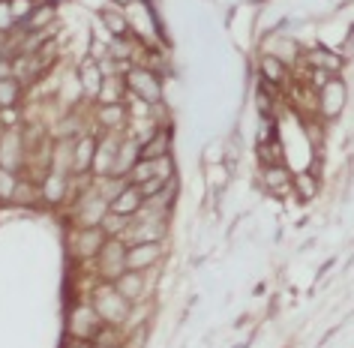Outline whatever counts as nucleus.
<instances>
[{
    "label": "nucleus",
    "mask_w": 354,
    "mask_h": 348,
    "mask_svg": "<svg viewBox=\"0 0 354 348\" xmlns=\"http://www.w3.org/2000/svg\"><path fill=\"white\" fill-rule=\"evenodd\" d=\"M145 208V195H141V190L136 183H123L118 195L109 201V213H118V217H136V213Z\"/></svg>",
    "instance_id": "9d476101"
},
{
    "label": "nucleus",
    "mask_w": 354,
    "mask_h": 348,
    "mask_svg": "<svg viewBox=\"0 0 354 348\" xmlns=\"http://www.w3.org/2000/svg\"><path fill=\"white\" fill-rule=\"evenodd\" d=\"M102 318L96 315L93 306H75L73 312H69V321H66V333L82 339V342H93L96 336H100L102 330Z\"/></svg>",
    "instance_id": "39448f33"
},
{
    "label": "nucleus",
    "mask_w": 354,
    "mask_h": 348,
    "mask_svg": "<svg viewBox=\"0 0 354 348\" xmlns=\"http://www.w3.org/2000/svg\"><path fill=\"white\" fill-rule=\"evenodd\" d=\"M264 183H268V190H273L277 195L288 192L291 190V174L286 165H264Z\"/></svg>",
    "instance_id": "412c9836"
},
{
    "label": "nucleus",
    "mask_w": 354,
    "mask_h": 348,
    "mask_svg": "<svg viewBox=\"0 0 354 348\" xmlns=\"http://www.w3.org/2000/svg\"><path fill=\"white\" fill-rule=\"evenodd\" d=\"M12 28H19V24H15L12 12H10V0H0V33H6V37H10Z\"/></svg>",
    "instance_id": "bb28decb"
},
{
    "label": "nucleus",
    "mask_w": 354,
    "mask_h": 348,
    "mask_svg": "<svg viewBox=\"0 0 354 348\" xmlns=\"http://www.w3.org/2000/svg\"><path fill=\"white\" fill-rule=\"evenodd\" d=\"M93 348H109V345H93Z\"/></svg>",
    "instance_id": "c85d7f7f"
},
{
    "label": "nucleus",
    "mask_w": 354,
    "mask_h": 348,
    "mask_svg": "<svg viewBox=\"0 0 354 348\" xmlns=\"http://www.w3.org/2000/svg\"><path fill=\"white\" fill-rule=\"evenodd\" d=\"M306 64H309V69H324V73L336 75L339 66H342V57L333 55V51H327V48H315V51L306 55Z\"/></svg>",
    "instance_id": "a211bd4d"
},
{
    "label": "nucleus",
    "mask_w": 354,
    "mask_h": 348,
    "mask_svg": "<svg viewBox=\"0 0 354 348\" xmlns=\"http://www.w3.org/2000/svg\"><path fill=\"white\" fill-rule=\"evenodd\" d=\"M100 118H102L105 127H109V132H114V129H123L129 111H127V105H123V102H109V105H102Z\"/></svg>",
    "instance_id": "5701e85b"
},
{
    "label": "nucleus",
    "mask_w": 354,
    "mask_h": 348,
    "mask_svg": "<svg viewBox=\"0 0 354 348\" xmlns=\"http://www.w3.org/2000/svg\"><path fill=\"white\" fill-rule=\"evenodd\" d=\"M42 199V190L37 183L30 181V177H19V183H15V192H12V204H21V208H33Z\"/></svg>",
    "instance_id": "aec40b11"
},
{
    "label": "nucleus",
    "mask_w": 354,
    "mask_h": 348,
    "mask_svg": "<svg viewBox=\"0 0 354 348\" xmlns=\"http://www.w3.org/2000/svg\"><path fill=\"white\" fill-rule=\"evenodd\" d=\"M259 69H261V82L264 84H282L288 78V66L282 64V60H277L273 55H264L261 57V64H259Z\"/></svg>",
    "instance_id": "f3484780"
},
{
    "label": "nucleus",
    "mask_w": 354,
    "mask_h": 348,
    "mask_svg": "<svg viewBox=\"0 0 354 348\" xmlns=\"http://www.w3.org/2000/svg\"><path fill=\"white\" fill-rule=\"evenodd\" d=\"M21 93H24V84L19 78H0V111L3 109H19L21 102Z\"/></svg>",
    "instance_id": "6ab92c4d"
},
{
    "label": "nucleus",
    "mask_w": 354,
    "mask_h": 348,
    "mask_svg": "<svg viewBox=\"0 0 354 348\" xmlns=\"http://www.w3.org/2000/svg\"><path fill=\"white\" fill-rule=\"evenodd\" d=\"M105 231L100 226H75V231L69 235V253L75 258H96L100 255V249L105 246Z\"/></svg>",
    "instance_id": "20e7f679"
},
{
    "label": "nucleus",
    "mask_w": 354,
    "mask_h": 348,
    "mask_svg": "<svg viewBox=\"0 0 354 348\" xmlns=\"http://www.w3.org/2000/svg\"><path fill=\"white\" fill-rule=\"evenodd\" d=\"M162 255V240H147V244H127V271H147Z\"/></svg>",
    "instance_id": "6e6552de"
},
{
    "label": "nucleus",
    "mask_w": 354,
    "mask_h": 348,
    "mask_svg": "<svg viewBox=\"0 0 354 348\" xmlns=\"http://www.w3.org/2000/svg\"><path fill=\"white\" fill-rule=\"evenodd\" d=\"M15 183H19V174L10 172V168H3V165H0V204H12Z\"/></svg>",
    "instance_id": "b1692460"
},
{
    "label": "nucleus",
    "mask_w": 354,
    "mask_h": 348,
    "mask_svg": "<svg viewBox=\"0 0 354 348\" xmlns=\"http://www.w3.org/2000/svg\"><path fill=\"white\" fill-rule=\"evenodd\" d=\"M93 154H96V138L93 136L73 138V145H69V172L87 174L93 168Z\"/></svg>",
    "instance_id": "1a4fd4ad"
},
{
    "label": "nucleus",
    "mask_w": 354,
    "mask_h": 348,
    "mask_svg": "<svg viewBox=\"0 0 354 348\" xmlns=\"http://www.w3.org/2000/svg\"><path fill=\"white\" fill-rule=\"evenodd\" d=\"M345 105V84L339 78H330L322 91H318V111L324 114V118H336V114L342 111Z\"/></svg>",
    "instance_id": "9b49d317"
},
{
    "label": "nucleus",
    "mask_w": 354,
    "mask_h": 348,
    "mask_svg": "<svg viewBox=\"0 0 354 348\" xmlns=\"http://www.w3.org/2000/svg\"><path fill=\"white\" fill-rule=\"evenodd\" d=\"M123 87H127V93L145 100L147 105L162 102V82H159L156 69L150 66H127L123 69Z\"/></svg>",
    "instance_id": "f03ea898"
},
{
    "label": "nucleus",
    "mask_w": 354,
    "mask_h": 348,
    "mask_svg": "<svg viewBox=\"0 0 354 348\" xmlns=\"http://www.w3.org/2000/svg\"><path fill=\"white\" fill-rule=\"evenodd\" d=\"M57 19V6L55 3H37L30 12V19L21 24V33H42V30H51V24Z\"/></svg>",
    "instance_id": "2eb2a0df"
},
{
    "label": "nucleus",
    "mask_w": 354,
    "mask_h": 348,
    "mask_svg": "<svg viewBox=\"0 0 354 348\" xmlns=\"http://www.w3.org/2000/svg\"><path fill=\"white\" fill-rule=\"evenodd\" d=\"M171 156V127L162 123L147 141H141V159H162Z\"/></svg>",
    "instance_id": "f8f14e48"
},
{
    "label": "nucleus",
    "mask_w": 354,
    "mask_h": 348,
    "mask_svg": "<svg viewBox=\"0 0 354 348\" xmlns=\"http://www.w3.org/2000/svg\"><path fill=\"white\" fill-rule=\"evenodd\" d=\"M291 186H295L297 199H304V201L315 195V177H313V174H297V177H291Z\"/></svg>",
    "instance_id": "393cba45"
},
{
    "label": "nucleus",
    "mask_w": 354,
    "mask_h": 348,
    "mask_svg": "<svg viewBox=\"0 0 354 348\" xmlns=\"http://www.w3.org/2000/svg\"><path fill=\"white\" fill-rule=\"evenodd\" d=\"M114 289H118L129 303L141 300V297H145V289H147L145 271H123L118 280H114Z\"/></svg>",
    "instance_id": "ddd939ff"
},
{
    "label": "nucleus",
    "mask_w": 354,
    "mask_h": 348,
    "mask_svg": "<svg viewBox=\"0 0 354 348\" xmlns=\"http://www.w3.org/2000/svg\"><path fill=\"white\" fill-rule=\"evenodd\" d=\"M120 136H114V132H105L102 138H96V154H93V168L91 174L93 177H111L114 172V163H118V150H120Z\"/></svg>",
    "instance_id": "0eeeda50"
},
{
    "label": "nucleus",
    "mask_w": 354,
    "mask_h": 348,
    "mask_svg": "<svg viewBox=\"0 0 354 348\" xmlns=\"http://www.w3.org/2000/svg\"><path fill=\"white\" fill-rule=\"evenodd\" d=\"M66 177L69 174H60V172H46V177H42L39 190H42V199H46L48 204H60L66 199Z\"/></svg>",
    "instance_id": "dca6fc26"
},
{
    "label": "nucleus",
    "mask_w": 354,
    "mask_h": 348,
    "mask_svg": "<svg viewBox=\"0 0 354 348\" xmlns=\"http://www.w3.org/2000/svg\"><path fill=\"white\" fill-rule=\"evenodd\" d=\"M33 6H37L33 0H10V12H12V19H15V24H19V28L30 19Z\"/></svg>",
    "instance_id": "a878e982"
},
{
    "label": "nucleus",
    "mask_w": 354,
    "mask_h": 348,
    "mask_svg": "<svg viewBox=\"0 0 354 348\" xmlns=\"http://www.w3.org/2000/svg\"><path fill=\"white\" fill-rule=\"evenodd\" d=\"M82 78H78V84H82V93L87 96V100H96V96L102 93V82H105V75H102V66L96 64V60H84L82 64V73H78Z\"/></svg>",
    "instance_id": "4468645a"
},
{
    "label": "nucleus",
    "mask_w": 354,
    "mask_h": 348,
    "mask_svg": "<svg viewBox=\"0 0 354 348\" xmlns=\"http://www.w3.org/2000/svg\"><path fill=\"white\" fill-rule=\"evenodd\" d=\"M100 19L105 24V30H111V39H127V37H132V33H129V21H127V12L105 10Z\"/></svg>",
    "instance_id": "4be33fe9"
},
{
    "label": "nucleus",
    "mask_w": 354,
    "mask_h": 348,
    "mask_svg": "<svg viewBox=\"0 0 354 348\" xmlns=\"http://www.w3.org/2000/svg\"><path fill=\"white\" fill-rule=\"evenodd\" d=\"M96 262H100L102 282H114V280H118V276L127 271V244H123V237H109V240H105V246L100 249Z\"/></svg>",
    "instance_id": "7ed1b4c3"
},
{
    "label": "nucleus",
    "mask_w": 354,
    "mask_h": 348,
    "mask_svg": "<svg viewBox=\"0 0 354 348\" xmlns=\"http://www.w3.org/2000/svg\"><path fill=\"white\" fill-rule=\"evenodd\" d=\"M111 3H118V6H123V3H132V0H111Z\"/></svg>",
    "instance_id": "cd10ccee"
},
{
    "label": "nucleus",
    "mask_w": 354,
    "mask_h": 348,
    "mask_svg": "<svg viewBox=\"0 0 354 348\" xmlns=\"http://www.w3.org/2000/svg\"><path fill=\"white\" fill-rule=\"evenodd\" d=\"M24 163H28V141L19 129H3V136H0V165L19 174Z\"/></svg>",
    "instance_id": "423d86ee"
},
{
    "label": "nucleus",
    "mask_w": 354,
    "mask_h": 348,
    "mask_svg": "<svg viewBox=\"0 0 354 348\" xmlns=\"http://www.w3.org/2000/svg\"><path fill=\"white\" fill-rule=\"evenodd\" d=\"M91 306L96 309V315L102 318L105 327L127 324V321H129V312H132V303L123 297L118 289H114V282H100V285H96Z\"/></svg>",
    "instance_id": "f257e3e1"
}]
</instances>
